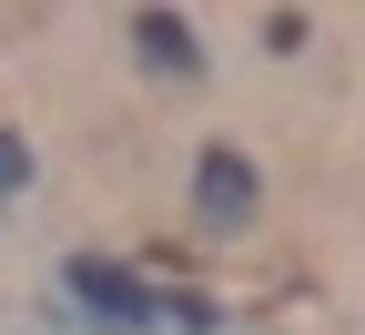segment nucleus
<instances>
[{"instance_id": "4", "label": "nucleus", "mask_w": 365, "mask_h": 335, "mask_svg": "<svg viewBox=\"0 0 365 335\" xmlns=\"http://www.w3.org/2000/svg\"><path fill=\"white\" fill-rule=\"evenodd\" d=\"M21 183H31V153H21V142H11V132H0V204H11V194H21Z\"/></svg>"}, {"instance_id": "2", "label": "nucleus", "mask_w": 365, "mask_h": 335, "mask_svg": "<svg viewBox=\"0 0 365 335\" xmlns=\"http://www.w3.org/2000/svg\"><path fill=\"white\" fill-rule=\"evenodd\" d=\"M193 204H203V224H223V234L254 224V163H244V153H203V163H193Z\"/></svg>"}, {"instance_id": "3", "label": "nucleus", "mask_w": 365, "mask_h": 335, "mask_svg": "<svg viewBox=\"0 0 365 335\" xmlns=\"http://www.w3.org/2000/svg\"><path fill=\"white\" fill-rule=\"evenodd\" d=\"M132 41H143V61H153V71H193V21L143 11V21H132Z\"/></svg>"}, {"instance_id": "1", "label": "nucleus", "mask_w": 365, "mask_h": 335, "mask_svg": "<svg viewBox=\"0 0 365 335\" xmlns=\"http://www.w3.org/2000/svg\"><path fill=\"white\" fill-rule=\"evenodd\" d=\"M71 295H81L91 315H112V325H153V315H163L153 284H132V274H122V264H102V254H71Z\"/></svg>"}]
</instances>
